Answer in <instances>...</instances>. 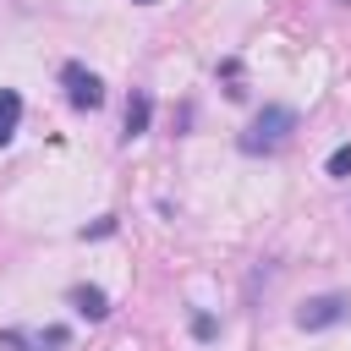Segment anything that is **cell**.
<instances>
[{"mask_svg": "<svg viewBox=\"0 0 351 351\" xmlns=\"http://www.w3.org/2000/svg\"><path fill=\"white\" fill-rule=\"evenodd\" d=\"M291 132H296V110L291 104H263L252 115V126L241 132V154H274V148L291 143Z\"/></svg>", "mask_w": 351, "mask_h": 351, "instance_id": "obj_1", "label": "cell"}, {"mask_svg": "<svg viewBox=\"0 0 351 351\" xmlns=\"http://www.w3.org/2000/svg\"><path fill=\"white\" fill-rule=\"evenodd\" d=\"M335 324H351V291H318L296 307V329H307V335L335 329Z\"/></svg>", "mask_w": 351, "mask_h": 351, "instance_id": "obj_2", "label": "cell"}, {"mask_svg": "<svg viewBox=\"0 0 351 351\" xmlns=\"http://www.w3.org/2000/svg\"><path fill=\"white\" fill-rule=\"evenodd\" d=\"M60 82H66V104H71V110H99V104H104V82H99V71H88L82 60H66V66H60Z\"/></svg>", "mask_w": 351, "mask_h": 351, "instance_id": "obj_3", "label": "cell"}, {"mask_svg": "<svg viewBox=\"0 0 351 351\" xmlns=\"http://www.w3.org/2000/svg\"><path fill=\"white\" fill-rule=\"evenodd\" d=\"M0 346H5V351H55V346H66V324H49V329H38V335L5 329V335H0Z\"/></svg>", "mask_w": 351, "mask_h": 351, "instance_id": "obj_4", "label": "cell"}, {"mask_svg": "<svg viewBox=\"0 0 351 351\" xmlns=\"http://www.w3.org/2000/svg\"><path fill=\"white\" fill-rule=\"evenodd\" d=\"M148 121H154V99H148L143 88H132L126 115H121V137H126V143H132V137H143V132H148Z\"/></svg>", "mask_w": 351, "mask_h": 351, "instance_id": "obj_5", "label": "cell"}, {"mask_svg": "<svg viewBox=\"0 0 351 351\" xmlns=\"http://www.w3.org/2000/svg\"><path fill=\"white\" fill-rule=\"evenodd\" d=\"M71 307L88 318V324H99V318H110V296L99 291V285H71Z\"/></svg>", "mask_w": 351, "mask_h": 351, "instance_id": "obj_6", "label": "cell"}, {"mask_svg": "<svg viewBox=\"0 0 351 351\" xmlns=\"http://www.w3.org/2000/svg\"><path fill=\"white\" fill-rule=\"evenodd\" d=\"M16 126H22V93L16 88H0V148L16 137Z\"/></svg>", "mask_w": 351, "mask_h": 351, "instance_id": "obj_7", "label": "cell"}, {"mask_svg": "<svg viewBox=\"0 0 351 351\" xmlns=\"http://www.w3.org/2000/svg\"><path fill=\"white\" fill-rule=\"evenodd\" d=\"M324 170H329L335 181H351V143H340V148L329 154V165H324Z\"/></svg>", "mask_w": 351, "mask_h": 351, "instance_id": "obj_8", "label": "cell"}, {"mask_svg": "<svg viewBox=\"0 0 351 351\" xmlns=\"http://www.w3.org/2000/svg\"><path fill=\"white\" fill-rule=\"evenodd\" d=\"M214 335H219V318L214 313H197L192 318V340H214Z\"/></svg>", "mask_w": 351, "mask_h": 351, "instance_id": "obj_9", "label": "cell"}, {"mask_svg": "<svg viewBox=\"0 0 351 351\" xmlns=\"http://www.w3.org/2000/svg\"><path fill=\"white\" fill-rule=\"evenodd\" d=\"M110 230H115V214H104V219H99V225H88L82 236H93V241H99V236H110Z\"/></svg>", "mask_w": 351, "mask_h": 351, "instance_id": "obj_10", "label": "cell"}, {"mask_svg": "<svg viewBox=\"0 0 351 351\" xmlns=\"http://www.w3.org/2000/svg\"><path fill=\"white\" fill-rule=\"evenodd\" d=\"M137 5H154V0H137Z\"/></svg>", "mask_w": 351, "mask_h": 351, "instance_id": "obj_11", "label": "cell"}]
</instances>
